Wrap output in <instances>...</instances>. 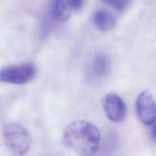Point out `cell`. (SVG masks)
I'll return each mask as SVG.
<instances>
[{
    "instance_id": "6da1fadb",
    "label": "cell",
    "mask_w": 156,
    "mask_h": 156,
    "mask_svg": "<svg viewBox=\"0 0 156 156\" xmlns=\"http://www.w3.org/2000/svg\"><path fill=\"white\" fill-rule=\"evenodd\" d=\"M65 146L83 155H94L98 150L101 141L99 129L85 120H76L66 126L62 134Z\"/></svg>"
},
{
    "instance_id": "7a4b0ae2",
    "label": "cell",
    "mask_w": 156,
    "mask_h": 156,
    "mask_svg": "<svg viewBox=\"0 0 156 156\" xmlns=\"http://www.w3.org/2000/svg\"><path fill=\"white\" fill-rule=\"evenodd\" d=\"M2 136L8 149L15 155H24L30 150L31 136L22 125L15 123L5 125Z\"/></svg>"
},
{
    "instance_id": "3957f363",
    "label": "cell",
    "mask_w": 156,
    "mask_h": 156,
    "mask_svg": "<svg viewBox=\"0 0 156 156\" xmlns=\"http://www.w3.org/2000/svg\"><path fill=\"white\" fill-rule=\"evenodd\" d=\"M37 69L32 63L9 66L0 69V82L13 85H23L33 80Z\"/></svg>"
},
{
    "instance_id": "277c9868",
    "label": "cell",
    "mask_w": 156,
    "mask_h": 156,
    "mask_svg": "<svg viewBox=\"0 0 156 156\" xmlns=\"http://www.w3.org/2000/svg\"><path fill=\"white\" fill-rule=\"evenodd\" d=\"M136 113L139 120L146 126H152L156 122V102L148 90L139 94L136 102Z\"/></svg>"
},
{
    "instance_id": "5b68a950",
    "label": "cell",
    "mask_w": 156,
    "mask_h": 156,
    "mask_svg": "<svg viewBox=\"0 0 156 156\" xmlns=\"http://www.w3.org/2000/svg\"><path fill=\"white\" fill-rule=\"evenodd\" d=\"M104 110L111 121L120 123L126 116V106L123 99L117 94H109L104 99Z\"/></svg>"
},
{
    "instance_id": "8992f818",
    "label": "cell",
    "mask_w": 156,
    "mask_h": 156,
    "mask_svg": "<svg viewBox=\"0 0 156 156\" xmlns=\"http://www.w3.org/2000/svg\"><path fill=\"white\" fill-rule=\"evenodd\" d=\"M72 9L69 0H51L50 2V15L56 21H68L71 16Z\"/></svg>"
},
{
    "instance_id": "52a82bcc",
    "label": "cell",
    "mask_w": 156,
    "mask_h": 156,
    "mask_svg": "<svg viewBox=\"0 0 156 156\" xmlns=\"http://www.w3.org/2000/svg\"><path fill=\"white\" fill-rule=\"evenodd\" d=\"M92 21L94 26L103 32L113 30L117 24V19L113 13L105 9L97 11L93 15Z\"/></svg>"
},
{
    "instance_id": "ba28073f",
    "label": "cell",
    "mask_w": 156,
    "mask_h": 156,
    "mask_svg": "<svg viewBox=\"0 0 156 156\" xmlns=\"http://www.w3.org/2000/svg\"><path fill=\"white\" fill-rule=\"evenodd\" d=\"M110 62L108 56L105 54H98L94 56L91 63L90 71L94 78L101 79L105 76L109 69Z\"/></svg>"
},
{
    "instance_id": "9c48e42d",
    "label": "cell",
    "mask_w": 156,
    "mask_h": 156,
    "mask_svg": "<svg viewBox=\"0 0 156 156\" xmlns=\"http://www.w3.org/2000/svg\"><path fill=\"white\" fill-rule=\"evenodd\" d=\"M102 1L117 11H123L129 6L132 0H102Z\"/></svg>"
},
{
    "instance_id": "30bf717a",
    "label": "cell",
    "mask_w": 156,
    "mask_h": 156,
    "mask_svg": "<svg viewBox=\"0 0 156 156\" xmlns=\"http://www.w3.org/2000/svg\"><path fill=\"white\" fill-rule=\"evenodd\" d=\"M84 1L85 0H69L73 9H75V10H79L82 9L84 4Z\"/></svg>"
},
{
    "instance_id": "8fae6325",
    "label": "cell",
    "mask_w": 156,
    "mask_h": 156,
    "mask_svg": "<svg viewBox=\"0 0 156 156\" xmlns=\"http://www.w3.org/2000/svg\"><path fill=\"white\" fill-rule=\"evenodd\" d=\"M152 140L156 143V122L153 124V127H152Z\"/></svg>"
}]
</instances>
